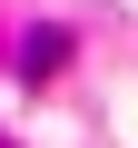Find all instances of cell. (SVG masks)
Returning a JSON list of instances; mask_svg holds the SVG:
<instances>
[{"label": "cell", "mask_w": 138, "mask_h": 148, "mask_svg": "<svg viewBox=\"0 0 138 148\" xmlns=\"http://www.w3.org/2000/svg\"><path fill=\"white\" fill-rule=\"evenodd\" d=\"M59 69H69V30H30L20 40V79L40 89V79H59Z\"/></svg>", "instance_id": "cell-1"}]
</instances>
